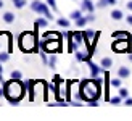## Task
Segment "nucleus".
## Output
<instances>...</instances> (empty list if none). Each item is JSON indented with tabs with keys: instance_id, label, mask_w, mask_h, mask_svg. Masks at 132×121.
<instances>
[{
	"instance_id": "1",
	"label": "nucleus",
	"mask_w": 132,
	"mask_h": 121,
	"mask_svg": "<svg viewBox=\"0 0 132 121\" xmlns=\"http://www.w3.org/2000/svg\"><path fill=\"white\" fill-rule=\"evenodd\" d=\"M3 94H5V97L8 99L10 103L16 105L24 95V84L19 79H11V81H8V82L5 84Z\"/></svg>"
},
{
	"instance_id": "2",
	"label": "nucleus",
	"mask_w": 132,
	"mask_h": 121,
	"mask_svg": "<svg viewBox=\"0 0 132 121\" xmlns=\"http://www.w3.org/2000/svg\"><path fill=\"white\" fill-rule=\"evenodd\" d=\"M100 97V82H98V79L95 81H85V82L81 84V99L87 100H97Z\"/></svg>"
},
{
	"instance_id": "3",
	"label": "nucleus",
	"mask_w": 132,
	"mask_h": 121,
	"mask_svg": "<svg viewBox=\"0 0 132 121\" xmlns=\"http://www.w3.org/2000/svg\"><path fill=\"white\" fill-rule=\"evenodd\" d=\"M18 44H19V49L24 53H31V52H36L37 50V37H36V32L32 31H24L19 34L18 37Z\"/></svg>"
},
{
	"instance_id": "4",
	"label": "nucleus",
	"mask_w": 132,
	"mask_h": 121,
	"mask_svg": "<svg viewBox=\"0 0 132 121\" xmlns=\"http://www.w3.org/2000/svg\"><path fill=\"white\" fill-rule=\"evenodd\" d=\"M60 42H61V39H60V36H55L52 40H48L47 37H44L42 39V42H40V45H42V49L45 50V52H58L60 50Z\"/></svg>"
},
{
	"instance_id": "5",
	"label": "nucleus",
	"mask_w": 132,
	"mask_h": 121,
	"mask_svg": "<svg viewBox=\"0 0 132 121\" xmlns=\"http://www.w3.org/2000/svg\"><path fill=\"white\" fill-rule=\"evenodd\" d=\"M111 50L113 52H127L130 53L132 52V42L129 39H116V42H113L111 45Z\"/></svg>"
},
{
	"instance_id": "6",
	"label": "nucleus",
	"mask_w": 132,
	"mask_h": 121,
	"mask_svg": "<svg viewBox=\"0 0 132 121\" xmlns=\"http://www.w3.org/2000/svg\"><path fill=\"white\" fill-rule=\"evenodd\" d=\"M11 34L10 32H0V52H11Z\"/></svg>"
},
{
	"instance_id": "7",
	"label": "nucleus",
	"mask_w": 132,
	"mask_h": 121,
	"mask_svg": "<svg viewBox=\"0 0 132 121\" xmlns=\"http://www.w3.org/2000/svg\"><path fill=\"white\" fill-rule=\"evenodd\" d=\"M31 8L37 11V13H42V15L47 18V19H53V16H52V13L48 11V8L45 6V3H42L40 0H34V2L31 3Z\"/></svg>"
},
{
	"instance_id": "8",
	"label": "nucleus",
	"mask_w": 132,
	"mask_h": 121,
	"mask_svg": "<svg viewBox=\"0 0 132 121\" xmlns=\"http://www.w3.org/2000/svg\"><path fill=\"white\" fill-rule=\"evenodd\" d=\"M111 36H113V39H129V40H132V36L127 31H114Z\"/></svg>"
},
{
	"instance_id": "9",
	"label": "nucleus",
	"mask_w": 132,
	"mask_h": 121,
	"mask_svg": "<svg viewBox=\"0 0 132 121\" xmlns=\"http://www.w3.org/2000/svg\"><path fill=\"white\" fill-rule=\"evenodd\" d=\"M118 76H119L121 79H126L130 76V68H126V66H121L119 70H118Z\"/></svg>"
},
{
	"instance_id": "10",
	"label": "nucleus",
	"mask_w": 132,
	"mask_h": 121,
	"mask_svg": "<svg viewBox=\"0 0 132 121\" xmlns=\"http://www.w3.org/2000/svg\"><path fill=\"white\" fill-rule=\"evenodd\" d=\"M100 66L103 70H110L111 66H113V60L111 58H108V57H105V58H102V63H100Z\"/></svg>"
},
{
	"instance_id": "11",
	"label": "nucleus",
	"mask_w": 132,
	"mask_h": 121,
	"mask_svg": "<svg viewBox=\"0 0 132 121\" xmlns=\"http://www.w3.org/2000/svg\"><path fill=\"white\" fill-rule=\"evenodd\" d=\"M3 21H5L6 24H11L13 21H15V15H13L11 11H5V13H3Z\"/></svg>"
},
{
	"instance_id": "12",
	"label": "nucleus",
	"mask_w": 132,
	"mask_h": 121,
	"mask_svg": "<svg viewBox=\"0 0 132 121\" xmlns=\"http://www.w3.org/2000/svg\"><path fill=\"white\" fill-rule=\"evenodd\" d=\"M114 3H116V0H98L97 6L98 8H105L106 5H114Z\"/></svg>"
},
{
	"instance_id": "13",
	"label": "nucleus",
	"mask_w": 132,
	"mask_h": 121,
	"mask_svg": "<svg viewBox=\"0 0 132 121\" xmlns=\"http://www.w3.org/2000/svg\"><path fill=\"white\" fill-rule=\"evenodd\" d=\"M122 11L121 10H118V8H114L113 11H111V18H113V19H116V21H119V19H122Z\"/></svg>"
},
{
	"instance_id": "14",
	"label": "nucleus",
	"mask_w": 132,
	"mask_h": 121,
	"mask_svg": "<svg viewBox=\"0 0 132 121\" xmlns=\"http://www.w3.org/2000/svg\"><path fill=\"white\" fill-rule=\"evenodd\" d=\"M81 16H82V11L81 10H74V11H71V15H69V18L72 19V21H77Z\"/></svg>"
},
{
	"instance_id": "15",
	"label": "nucleus",
	"mask_w": 132,
	"mask_h": 121,
	"mask_svg": "<svg viewBox=\"0 0 132 121\" xmlns=\"http://www.w3.org/2000/svg\"><path fill=\"white\" fill-rule=\"evenodd\" d=\"M47 26H48V21L44 18H39L36 21V28H47Z\"/></svg>"
},
{
	"instance_id": "16",
	"label": "nucleus",
	"mask_w": 132,
	"mask_h": 121,
	"mask_svg": "<svg viewBox=\"0 0 132 121\" xmlns=\"http://www.w3.org/2000/svg\"><path fill=\"white\" fill-rule=\"evenodd\" d=\"M110 84L113 86V87H116V89H119V87H121V78L118 76V78H113V79H110Z\"/></svg>"
},
{
	"instance_id": "17",
	"label": "nucleus",
	"mask_w": 132,
	"mask_h": 121,
	"mask_svg": "<svg viewBox=\"0 0 132 121\" xmlns=\"http://www.w3.org/2000/svg\"><path fill=\"white\" fill-rule=\"evenodd\" d=\"M89 65H90V70H92V76H97V74H98L100 71H103V68L100 70V68H98L97 65H94L92 62H89Z\"/></svg>"
},
{
	"instance_id": "18",
	"label": "nucleus",
	"mask_w": 132,
	"mask_h": 121,
	"mask_svg": "<svg viewBox=\"0 0 132 121\" xmlns=\"http://www.w3.org/2000/svg\"><path fill=\"white\" fill-rule=\"evenodd\" d=\"M82 8L92 13V11H94V5H92V2H90V0H84V5H82Z\"/></svg>"
},
{
	"instance_id": "19",
	"label": "nucleus",
	"mask_w": 132,
	"mask_h": 121,
	"mask_svg": "<svg viewBox=\"0 0 132 121\" xmlns=\"http://www.w3.org/2000/svg\"><path fill=\"white\" fill-rule=\"evenodd\" d=\"M10 52H0V62H8Z\"/></svg>"
},
{
	"instance_id": "20",
	"label": "nucleus",
	"mask_w": 132,
	"mask_h": 121,
	"mask_svg": "<svg viewBox=\"0 0 132 121\" xmlns=\"http://www.w3.org/2000/svg\"><path fill=\"white\" fill-rule=\"evenodd\" d=\"M58 26H61V28H68L69 21H68V19H64V18H60V19H58Z\"/></svg>"
},
{
	"instance_id": "21",
	"label": "nucleus",
	"mask_w": 132,
	"mask_h": 121,
	"mask_svg": "<svg viewBox=\"0 0 132 121\" xmlns=\"http://www.w3.org/2000/svg\"><path fill=\"white\" fill-rule=\"evenodd\" d=\"M119 95H121L122 99H127V97H129V90L124 89V87H119Z\"/></svg>"
},
{
	"instance_id": "22",
	"label": "nucleus",
	"mask_w": 132,
	"mask_h": 121,
	"mask_svg": "<svg viewBox=\"0 0 132 121\" xmlns=\"http://www.w3.org/2000/svg\"><path fill=\"white\" fill-rule=\"evenodd\" d=\"M87 21H89L87 18H84V16H81V18H79L77 21H76V24H77V26H81V28H82V26H85V23H87Z\"/></svg>"
},
{
	"instance_id": "23",
	"label": "nucleus",
	"mask_w": 132,
	"mask_h": 121,
	"mask_svg": "<svg viewBox=\"0 0 132 121\" xmlns=\"http://www.w3.org/2000/svg\"><path fill=\"white\" fill-rule=\"evenodd\" d=\"M23 74H21V71H11V79H21Z\"/></svg>"
},
{
	"instance_id": "24",
	"label": "nucleus",
	"mask_w": 132,
	"mask_h": 121,
	"mask_svg": "<svg viewBox=\"0 0 132 121\" xmlns=\"http://www.w3.org/2000/svg\"><path fill=\"white\" fill-rule=\"evenodd\" d=\"M121 100H122V97L119 95V97H113V99H110V102L113 103V105H119V103H121Z\"/></svg>"
},
{
	"instance_id": "25",
	"label": "nucleus",
	"mask_w": 132,
	"mask_h": 121,
	"mask_svg": "<svg viewBox=\"0 0 132 121\" xmlns=\"http://www.w3.org/2000/svg\"><path fill=\"white\" fill-rule=\"evenodd\" d=\"M24 5H26V0H18V2H15V6H16V8H23Z\"/></svg>"
},
{
	"instance_id": "26",
	"label": "nucleus",
	"mask_w": 132,
	"mask_h": 121,
	"mask_svg": "<svg viewBox=\"0 0 132 121\" xmlns=\"http://www.w3.org/2000/svg\"><path fill=\"white\" fill-rule=\"evenodd\" d=\"M55 63H56V57H55V55H52V58H50V62H48V65L52 66V68H55Z\"/></svg>"
},
{
	"instance_id": "27",
	"label": "nucleus",
	"mask_w": 132,
	"mask_h": 121,
	"mask_svg": "<svg viewBox=\"0 0 132 121\" xmlns=\"http://www.w3.org/2000/svg\"><path fill=\"white\" fill-rule=\"evenodd\" d=\"M47 5L52 6L53 10H56V3H55V0H47Z\"/></svg>"
},
{
	"instance_id": "28",
	"label": "nucleus",
	"mask_w": 132,
	"mask_h": 121,
	"mask_svg": "<svg viewBox=\"0 0 132 121\" xmlns=\"http://www.w3.org/2000/svg\"><path fill=\"white\" fill-rule=\"evenodd\" d=\"M124 103H126L127 107H132V99H130V97H127V99H124Z\"/></svg>"
},
{
	"instance_id": "29",
	"label": "nucleus",
	"mask_w": 132,
	"mask_h": 121,
	"mask_svg": "<svg viewBox=\"0 0 132 121\" xmlns=\"http://www.w3.org/2000/svg\"><path fill=\"white\" fill-rule=\"evenodd\" d=\"M126 23H127L129 26H132V15H129V16H126Z\"/></svg>"
},
{
	"instance_id": "30",
	"label": "nucleus",
	"mask_w": 132,
	"mask_h": 121,
	"mask_svg": "<svg viewBox=\"0 0 132 121\" xmlns=\"http://www.w3.org/2000/svg\"><path fill=\"white\" fill-rule=\"evenodd\" d=\"M126 8H127L129 11H132V0H129V2L126 3Z\"/></svg>"
},
{
	"instance_id": "31",
	"label": "nucleus",
	"mask_w": 132,
	"mask_h": 121,
	"mask_svg": "<svg viewBox=\"0 0 132 121\" xmlns=\"http://www.w3.org/2000/svg\"><path fill=\"white\" fill-rule=\"evenodd\" d=\"M127 57H129V62H130V63H132V52H130V53H129V55H127Z\"/></svg>"
},
{
	"instance_id": "32",
	"label": "nucleus",
	"mask_w": 132,
	"mask_h": 121,
	"mask_svg": "<svg viewBox=\"0 0 132 121\" xmlns=\"http://www.w3.org/2000/svg\"><path fill=\"white\" fill-rule=\"evenodd\" d=\"M0 8H3V0H0Z\"/></svg>"
},
{
	"instance_id": "33",
	"label": "nucleus",
	"mask_w": 132,
	"mask_h": 121,
	"mask_svg": "<svg viewBox=\"0 0 132 121\" xmlns=\"http://www.w3.org/2000/svg\"><path fill=\"white\" fill-rule=\"evenodd\" d=\"M3 71V68H2V62H0V73H2Z\"/></svg>"
},
{
	"instance_id": "34",
	"label": "nucleus",
	"mask_w": 132,
	"mask_h": 121,
	"mask_svg": "<svg viewBox=\"0 0 132 121\" xmlns=\"http://www.w3.org/2000/svg\"><path fill=\"white\" fill-rule=\"evenodd\" d=\"M0 95H2V87H0Z\"/></svg>"
},
{
	"instance_id": "35",
	"label": "nucleus",
	"mask_w": 132,
	"mask_h": 121,
	"mask_svg": "<svg viewBox=\"0 0 132 121\" xmlns=\"http://www.w3.org/2000/svg\"><path fill=\"white\" fill-rule=\"evenodd\" d=\"M15 2H18V0H13V3H15Z\"/></svg>"
}]
</instances>
